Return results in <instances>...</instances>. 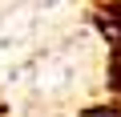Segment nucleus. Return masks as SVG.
Returning <instances> with one entry per match:
<instances>
[{"instance_id":"nucleus-2","label":"nucleus","mask_w":121,"mask_h":117,"mask_svg":"<svg viewBox=\"0 0 121 117\" xmlns=\"http://www.w3.org/2000/svg\"><path fill=\"white\" fill-rule=\"evenodd\" d=\"M81 117H121V105H117V101H109V105H89Z\"/></svg>"},{"instance_id":"nucleus-1","label":"nucleus","mask_w":121,"mask_h":117,"mask_svg":"<svg viewBox=\"0 0 121 117\" xmlns=\"http://www.w3.org/2000/svg\"><path fill=\"white\" fill-rule=\"evenodd\" d=\"M101 24H105V32H109V44L121 48V4H109L105 16H101Z\"/></svg>"}]
</instances>
